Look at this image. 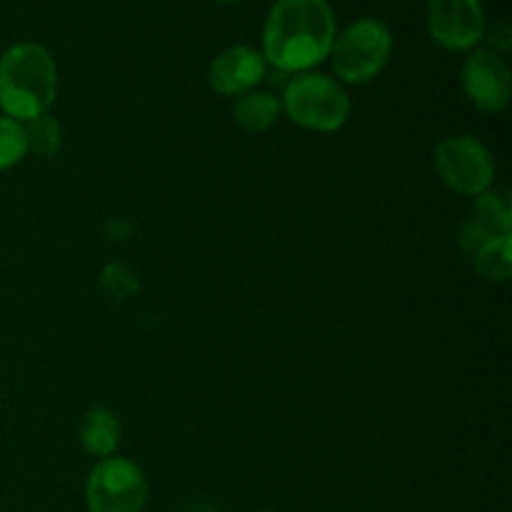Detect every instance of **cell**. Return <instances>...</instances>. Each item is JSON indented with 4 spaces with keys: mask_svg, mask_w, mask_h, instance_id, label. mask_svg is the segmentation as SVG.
Here are the masks:
<instances>
[{
    "mask_svg": "<svg viewBox=\"0 0 512 512\" xmlns=\"http://www.w3.org/2000/svg\"><path fill=\"white\" fill-rule=\"evenodd\" d=\"M183 512H218V508H213V505L208 503H190Z\"/></svg>",
    "mask_w": 512,
    "mask_h": 512,
    "instance_id": "e0dca14e",
    "label": "cell"
},
{
    "mask_svg": "<svg viewBox=\"0 0 512 512\" xmlns=\"http://www.w3.org/2000/svg\"><path fill=\"white\" fill-rule=\"evenodd\" d=\"M283 113L293 120L295 125L313 133H335L343 128L350 118L348 93L335 78L325 73H298L283 93Z\"/></svg>",
    "mask_w": 512,
    "mask_h": 512,
    "instance_id": "3957f363",
    "label": "cell"
},
{
    "mask_svg": "<svg viewBox=\"0 0 512 512\" xmlns=\"http://www.w3.org/2000/svg\"><path fill=\"white\" fill-rule=\"evenodd\" d=\"M28 155L23 123L0 115V173L15 168Z\"/></svg>",
    "mask_w": 512,
    "mask_h": 512,
    "instance_id": "9a60e30c",
    "label": "cell"
},
{
    "mask_svg": "<svg viewBox=\"0 0 512 512\" xmlns=\"http://www.w3.org/2000/svg\"><path fill=\"white\" fill-rule=\"evenodd\" d=\"M80 445L88 455L93 458H110L115 455L120 445V435H123V428H120V420L113 410L108 408H93L83 415L80 420Z\"/></svg>",
    "mask_w": 512,
    "mask_h": 512,
    "instance_id": "30bf717a",
    "label": "cell"
},
{
    "mask_svg": "<svg viewBox=\"0 0 512 512\" xmlns=\"http://www.w3.org/2000/svg\"><path fill=\"white\" fill-rule=\"evenodd\" d=\"M218 3H240V0H218Z\"/></svg>",
    "mask_w": 512,
    "mask_h": 512,
    "instance_id": "ac0fdd59",
    "label": "cell"
},
{
    "mask_svg": "<svg viewBox=\"0 0 512 512\" xmlns=\"http://www.w3.org/2000/svg\"><path fill=\"white\" fill-rule=\"evenodd\" d=\"M335 35L328 0H275L263 28V58L283 73H308L330 58Z\"/></svg>",
    "mask_w": 512,
    "mask_h": 512,
    "instance_id": "6da1fadb",
    "label": "cell"
},
{
    "mask_svg": "<svg viewBox=\"0 0 512 512\" xmlns=\"http://www.w3.org/2000/svg\"><path fill=\"white\" fill-rule=\"evenodd\" d=\"M280 115H283L280 98H275L273 93H260V90L240 95L233 105V120L248 133H265L278 123Z\"/></svg>",
    "mask_w": 512,
    "mask_h": 512,
    "instance_id": "8fae6325",
    "label": "cell"
},
{
    "mask_svg": "<svg viewBox=\"0 0 512 512\" xmlns=\"http://www.w3.org/2000/svg\"><path fill=\"white\" fill-rule=\"evenodd\" d=\"M265 70H268V63L260 50L250 45H233L213 58L208 68V85L218 95L240 98L263 83Z\"/></svg>",
    "mask_w": 512,
    "mask_h": 512,
    "instance_id": "9c48e42d",
    "label": "cell"
},
{
    "mask_svg": "<svg viewBox=\"0 0 512 512\" xmlns=\"http://www.w3.org/2000/svg\"><path fill=\"white\" fill-rule=\"evenodd\" d=\"M25 143H28V150L38 153L40 158H53L58 155L60 143H63V133H60V125L53 115L43 113L38 118L23 123Z\"/></svg>",
    "mask_w": 512,
    "mask_h": 512,
    "instance_id": "5bb4252c",
    "label": "cell"
},
{
    "mask_svg": "<svg viewBox=\"0 0 512 512\" xmlns=\"http://www.w3.org/2000/svg\"><path fill=\"white\" fill-rule=\"evenodd\" d=\"M88 512H143L148 503V480L128 458L100 460L85 485Z\"/></svg>",
    "mask_w": 512,
    "mask_h": 512,
    "instance_id": "8992f818",
    "label": "cell"
},
{
    "mask_svg": "<svg viewBox=\"0 0 512 512\" xmlns=\"http://www.w3.org/2000/svg\"><path fill=\"white\" fill-rule=\"evenodd\" d=\"M428 33L440 48L465 53L483 43L485 10L480 0H428L425 8Z\"/></svg>",
    "mask_w": 512,
    "mask_h": 512,
    "instance_id": "52a82bcc",
    "label": "cell"
},
{
    "mask_svg": "<svg viewBox=\"0 0 512 512\" xmlns=\"http://www.w3.org/2000/svg\"><path fill=\"white\" fill-rule=\"evenodd\" d=\"M460 83H463L465 98L480 113L498 115L508 108L512 95V75L503 55L493 53L488 48L473 50L465 58L460 70Z\"/></svg>",
    "mask_w": 512,
    "mask_h": 512,
    "instance_id": "ba28073f",
    "label": "cell"
},
{
    "mask_svg": "<svg viewBox=\"0 0 512 512\" xmlns=\"http://www.w3.org/2000/svg\"><path fill=\"white\" fill-rule=\"evenodd\" d=\"M263 512H273V510H263Z\"/></svg>",
    "mask_w": 512,
    "mask_h": 512,
    "instance_id": "d6986e66",
    "label": "cell"
},
{
    "mask_svg": "<svg viewBox=\"0 0 512 512\" xmlns=\"http://www.w3.org/2000/svg\"><path fill=\"white\" fill-rule=\"evenodd\" d=\"M475 225L483 230L488 238H500V235H510L512 230V205L505 190H493L478 195L473 203V215H470Z\"/></svg>",
    "mask_w": 512,
    "mask_h": 512,
    "instance_id": "7c38bea8",
    "label": "cell"
},
{
    "mask_svg": "<svg viewBox=\"0 0 512 512\" xmlns=\"http://www.w3.org/2000/svg\"><path fill=\"white\" fill-rule=\"evenodd\" d=\"M58 95V65L38 43H15L0 55V110L18 123L48 113Z\"/></svg>",
    "mask_w": 512,
    "mask_h": 512,
    "instance_id": "7a4b0ae2",
    "label": "cell"
},
{
    "mask_svg": "<svg viewBox=\"0 0 512 512\" xmlns=\"http://www.w3.org/2000/svg\"><path fill=\"white\" fill-rule=\"evenodd\" d=\"M433 168L440 183L463 198H478L493 188V153L473 135H453L435 145Z\"/></svg>",
    "mask_w": 512,
    "mask_h": 512,
    "instance_id": "5b68a950",
    "label": "cell"
},
{
    "mask_svg": "<svg viewBox=\"0 0 512 512\" xmlns=\"http://www.w3.org/2000/svg\"><path fill=\"white\" fill-rule=\"evenodd\" d=\"M510 25L505 23V20H498V23H493V25H488V28H485V38L483 40H488V45L490 48L488 50H493V53H508L510 50Z\"/></svg>",
    "mask_w": 512,
    "mask_h": 512,
    "instance_id": "2e32d148",
    "label": "cell"
},
{
    "mask_svg": "<svg viewBox=\"0 0 512 512\" xmlns=\"http://www.w3.org/2000/svg\"><path fill=\"white\" fill-rule=\"evenodd\" d=\"M393 33L378 18H360L335 35L333 70L338 83L365 85L378 78L393 55Z\"/></svg>",
    "mask_w": 512,
    "mask_h": 512,
    "instance_id": "277c9868",
    "label": "cell"
},
{
    "mask_svg": "<svg viewBox=\"0 0 512 512\" xmlns=\"http://www.w3.org/2000/svg\"><path fill=\"white\" fill-rule=\"evenodd\" d=\"M475 273L488 283H508L512 275V235L488 240L483 248L475 250L473 258Z\"/></svg>",
    "mask_w": 512,
    "mask_h": 512,
    "instance_id": "4fadbf2b",
    "label": "cell"
}]
</instances>
